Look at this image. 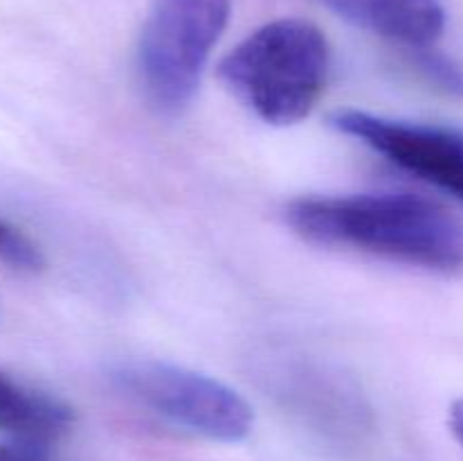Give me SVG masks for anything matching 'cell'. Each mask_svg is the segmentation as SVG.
Instances as JSON below:
<instances>
[{"label":"cell","instance_id":"6da1fadb","mask_svg":"<svg viewBox=\"0 0 463 461\" xmlns=\"http://www.w3.org/2000/svg\"><path fill=\"white\" fill-rule=\"evenodd\" d=\"M285 220L294 233L315 244L434 271L463 269V221L419 194L301 197L288 203Z\"/></svg>","mask_w":463,"mask_h":461},{"label":"cell","instance_id":"7a4b0ae2","mask_svg":"<svg viewBox=\"0 0 463 461\" xmlns=\"http://www.w3.org/2000/svg\"><path fill=\"white\" fill-rule=\"evenodd\" d=\"M328 66V41L315 23L276 18L222 59L220 77L262 122L289 127L306 120L317 107Z\"/></svg>","mask_w":463,"mask_h":461},{"label":"cell","instance_id":"3957f363","mask_svg":"<svg viewBox=\"0 0 463 461\" xmlns=\"http://www.w3.org/2000/svg\"><path fill=\"white\" fill-rule=\"evenodd\" d=\"M231 0H156L138 41V81L149 107L176 116L193 102Z\"/></svg>","mask_w":463,"mask_h":461},{"label":"cell","instance_id":"277c9868","mask_svg":"<svg viewBox=\"0 0 463 461\" xmlns=\"http://www.w3.org/2000/svg\"><path fill=\"white\" fill-rule=\"evenodd\" d=\"M111 382L145 409L213 441H242L253 428L251 405L235 389L185 366L129 360L111 371Z\"/></svg>","mask_w":463,"mask_h":461},{"label":"cell","instance_id":"5b68a950","mask_svg":"<svg viewBox=\"0 0 463 461\" xmlns=\"http://www.w3.org/2000/svg\"><path fill=\"white\" fill-rule=\"evenodd\" d=\"M330 125L463 202V131L389 120L357 108L337 111Z\"/></svg>","mask_w":463,"mask_h":461},{"label":"cell","instance_id":"8992f818","mask_svg":"<svg viewBox=\"0 0 463 461\" xmlns=\"http://www.w3.org/2000/svg\"><path fill=\"white\" fill-rule=\"evenodd\" d=\"M351 25L398 41L410 48H428L446 30V12L439 0H317Z\"/></svg>","mask_w":463,"mask_h":461},{"label":"cell","instance_id":"52a82bcc","mask_svg":"<svg viewBox=\"0 0 463 461\" xmlns=\"http://www.w3.org/2000/svg\"><path fill=\"white\" fill-rule=\"evenodd\" d=\"M71 425V407L0 373V432L34 446H48L61 438Z\"/></svg>","mask_w":463,"mask_h":461},{"label":"cell","instance_id":"ba28073f","mask_svg":"<svg viewBox=\"0 0 463 461\" xmlns=\"http://www.w3.org/2000/svg\"><path fill=\"white\" fill-rule=\"evenodd\" d=\"M0 265L23 274H39L45 267L41 249L3 217H0Z\"/></svg>","mask_w":463,"mask_h":461},{"label":"cell","instance_id":"9c48e42d","mask_svg":"<svg viewBox=\"0 0 463 461\" xmlns=\"http://www.w3.org/2000/svg\"><path fill=\"white\" fill-rule=\"evenodd\" d=\"M416 63H419L420 72L428 77L430 81H434L437 86L446 89L448 93L463 95V71L459 66L446 59L443 54L432 52L428 48H420L416 54Z\"/></svg>","mask_w":463,"mask_h":461},{"label":"cell","instance_id":"30bf717a","mask_svg":"<svg viewBox=\"0 0 463 461\" xmlns=\"http://www.w3.org/2000/svg\"><path fill=\"white\" fill-rule=\"evenodd\" d=\"M448 425H450L452 437H455V441L459 443L463 450V398L452 402L450 411H448Z\"/></svg>","mask_w":463,"mask_h":461},{"label":"cell","instance_id":"8fae6325","mask_svg":"<svg viewBox=\"0 0 463 461\" xmlns=\"http://www.w3.org/2000/svg\"><path fill=\"white\" fill-rule=\"evenodd\" d=\"M0 461H34L27 455H23L21 450H14L9 446H0Z\"/></svg>","mask_w":463,"mask_h":461}]
</instances>
